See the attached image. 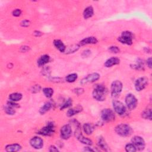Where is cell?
<instances>
[{
  "instance_id": "cell-1",
  "label": "cell",
  "mask_w": 152,
  "mask_h": 152,
  "mask_svg": "<svg viewBox=\"0 0 152 152\" xmlns=\"http://www.w3.org/2000/svg\"><path fill=\"white\" fill-rule=\"evenodd\" d=\"M106 94L107 90L106 87L103 85H97L93 92V97L97 101H104L106 99Z\"/></svg>"
},
{
  "instance_id": "cell-2",
  "label": "cell",
  "mask_w": 152,
  "mask_h": 152,
  "mask_svg": "<svg viewBox=\"0 0 152 152\" xmlns=\"http://www.w3.org/2000/svg\"><path fill=\"white\" fill-rule=\"evenodd\" d=\"M116 133L122 137H127L131 134L132 130L127 124H120L115 128Z\"/></svg>"
},
{
  "instance_id": "cell-3",
  "label": "cell",
  "mask_w": 152,
  "mask_h": 152,
  "mask_svg": "<svg viewBox=\"0 0 152 152\" xmlns=\"http://www.w3.org/2000/svg\"><path fill=\"white\" fill-rule=\"evenodd\" d=\"M122 89V84L119 80L114 81L111 84V95L113 97L120 96Z\"/></svg>"
},
{
  "instance_id": "cell-4",
  "label": "cell",
  "mask_w": 152,
  "mask_h": 152,
  "mask_svg": "<svg viewBox=\"0 0 152 152\" xmlns=\"http://www.w3.org/2000/svg\"><path fill=\"white\" fill-rule=\"evenodd\" d=\"M133 35L132 33L129 31H125L122 33L121 36L118 38V41L123 44L131 45L133 44Z\"/></svg>"
},
{
  "instance_id": "cell-5",
  "label": "cell",
  "mask_w": 152,
  "mask_h": 152,
  "mask_svg": "<svg viewBox=\"0 0 152 152\" xmlns=\"http://www.w3.org/2000/svg\"><path fill=\"white\" fill-rule=\"evenodd\" d=\"M55 131V126L53 122H49L45 126L38 131L39 134L45 136H49L54 134Z\"/></svg>"
},
{
  "instance_id": "cell-6",
  "label": "cell",
  "mask_w": 152,
  "mask_h": 152,
  "mask_svg": "<svg viewBox=\"0 0 152 152\" xmlns=\"http://www.w3.org/2000/svg\"><path fill=\"white\" fill-rule=\"evenodd\" d=\"M101 118L104 121L109 122L115 120V114L110 109H105L102 111L100 114Z\"/></svg>"
},
{
  "instance_id": "cell-7",
  "label": "cell",
  "mask_w": 152,
  "mask_h": 152,
  "mask_svg": "<svg viewBox=\"0 0 152 152\" xmlns=\"http://www.w3.org/2000/svg\"><path fill=\"white\" fill-rule=\"evenodd\" d=\"M125 103L130 110H133L137 105V100L134 95L128 94L125 97Z\"/></svg>"
},
{
  "instance_id": "cell-8",
  "label": "cell",
  "mask_w": 152,
  "mask_h": 152,
  "mask_svg": "<svg viewBox=\"0 0 152 152\" xmlns=\"http://www.w3.org/2000/svg\"><path fill=\"white\" fill-rule=\"evenodd\" d=\"M132 144L135 146L137 150H143L145 147V142L141 137L135 136L132 140Z\"/></svg>"
},
{
  "instance_id": "cell-9",
  "label": "cell",
  "mask_w": 152,
  "mask_h": 152,
  "mask_svg": "<svg viewBox=\"0 0 152 152\" xmlns=\"http://www.w3.org/2000/svg\"><path fill=\"white\" fill-rule=\"evenodd\" d=\"M148 79L143 77L138 79L135 82V88L137 91H142L148 84Z\"/></svg>"
},
{
  "instance_id": "cell-10",
  "label": "cell",
  "mask_w": 152,
  "mask_h": 152,
  "mask_svg": "<svg viewBox=\"0 0 152 152\" xmlns=\"http://www.w3.org/2000/svg\"><path fill=\"white\" fill-rule=\"evenodd\" d=\"M113 107L115 111L118 114L120 115H122L126 112V108L124 105L120 102V101L115 100L113 102Z\"/></svg>"
},
{
  "instance_id": "cell-11",
  "label": "cell",
  "mask_w": 152,
  "mask_h": 152,
  "mask_svg": "<svg viewBox=\"0 0 152 152\" xmlns=\"http://www.w3.org/2000/svg\"><path fill=\"white\" fill-rule=\"evenodd\" d=\"M72 134V129L70 125H65L62 126L61 129V137L64 139L67 140L68 139Z\"/></svg>"
},
{
  "instance_id": "cell-12",
  "label": "cell",
  "mask_w": 152,
  "mask_h": 152,
  "mask_svg": "<svg viewBox=\"0 0 152 152\" xmlns=\"http://www.w3.org/2000/svg\"><path fill=\"white\" fill-rule=\"evenodd\" d=\"M99 78H100V75L98 73H92L87 75L85 78H84L80 82V83L82 84H84L88 83H93L98 80Z\"/></svg>"
},
{
  "instance_id": "cell-13",
  "label": "cell",
  "mask_w": 152,
  "mask_h": 152,
  "mask_svg": "<svg viewBox=\"0 0 152 152\" xmlns=\"http://www.w3.org/2000/svg\"><path fill=\"white\" fill-rule=\"evenodd\" d=\"M30 144L33 148L36 149H42L44 146V141L39 137H35L30 140Z\"/></svg>"
},
{
  "instance_id": "cell-14",
  "label": "cell",
  "mask_w": 152,
  "mask_h": 152,
  "mask_svg": "<svg viewBox=\"0 0 152 152\" xmlns=\"http://www.w3.org/2000/svg\"><path fill=\"white\" fill-rule=\"evenodd\" d=\"M75 135L77 137L78 140L82 143L86 144V145H92V141L90 139H88L85 137H84L82 133L80 132V130L79 129L77 131H75Z\"/></svg>"
},
{
  "instance_id": "cell-15",
  "label": "cell",
  "mask_w": 152,
  "mask_h": 152,
  "mask_svg": "<svg viewBox=\"0 0 152 152\" xmlns=\"http://www.w3.org/2000/svg\"><path fill=\"white\" fill-rule=\"evenodd\" d=\"M120 60L117 57H112L108 59L105 63V66L106 67H111L113 66L118 65L120 64Z\"/></svg>"
},
{
  "instance_id": "cell-16",
  "label": "cell",
  "mask_w": 152,
  "mask_h": 152,
  "mask_svg": "<svg viewBox=\"0 0 152 152\" xmlns=\"http://www.w3.org/2000/svg\"><path fill=\"white\" fill-rule=\"evenodd\" d=\"M97 43V39L95 37H86L83 40H82L80 42V45L81 46L88 45V44H95Z\"/></svg>"
},
{
  "instance_id": "cell-17",
  "label": "cell",
  "mask_w": 152,
  "mask_h": 152,
  "mask_svg": "<svg viewBox=\"0 0 152 152\" xmlns=\"http://www.w3.org/2000/svg\"><path fill=\"white\" fill-rule=\"evenodd\" d=\"M54 45L55 46V48H57V49H58L61 53H64L66 51V47L64 44V43H63L61 40L59 39L54 40Z\"/></svg>"
},
{
  "instance_id": "cell-18",
  "label": "cell",
  "mask_w": 152,
  "mask_h": 152,
  "mask_svg": "<svg viewBox=\"0 0 152 152\" xmlns=\"http://www.w3.org/2000/svg\"><path fill=\"white\" fill-rule=\"evenodd\" d=\"M50 57L48 55H44L41 56L39 59L37 60V64L39 67H42L46 64L47 63L49 62Z\"/></svg>"
},
{
  "instance_id": "cell-19",
  "label": "cell",
  "mask_w": 152,
  "mask_h": 152,
  "mask_svg": "<svg viewBox=\"0 0 152 152\" xmlns=\"http://www.w3.org/2000/svg\"><path fill=\"white\" fill-rule=\"evenodd\" d=\"M21 147L19 144H12L7 145L6 147V150L8 152H15L20 150Z\"/></svg>"
},
{
  "instance_id": "cell-20",
  "label": "cell",
  "mask_w": 152,
  "mask_h": 152,
  "mask_svg": "<svg viewBox=\"0 0 152 152\" xmlns=\"http://www.w3.org/2000/svg\"><path fill=\"white\" fill-rule=\"evenodd\" d=\"M94 13V10L92 7L89 6L86 8L83 12V17L85 19H87L92 17Z\"/></svg>"
},
{
  "instance_id": "cell-21",
  "label": "cell",
  "mask_w": 152,
  "mask_h": 152,
  "mask_svg": "<svg viewBox=\"0 0 152 152\" xmlns=\"http://www.w3.org/2000/svg\"><path fill=\"white\" fill-rule=\"evenodd\" d=\"M83 130L84 133L87 135H91L92 134V133L94 131V127L93 126L89 124V123H86L84 124L83 125Z\"/></svg>"
},
{
  "instance_id": "cell-22",
  "label": "cell",
  "mask_w": 152,
  "mask_h": 152,
  "mask_svg": "<svg viewBox=\"0 0 152 152\" xmlns=\"http://www.w3.org/2000/svg\"><path fill=\"white\" fill-rule=\"evenodd\" d=\"M82 107L80 106H78L75 108H72V109H68V111L67 112V115L68 117H71L74 115H75V114H77L78 113H79L80 112L82 111Z\"/></svg>"
},
{
  "instance_id": "cell-23",
  "label": "cell",
  "mask_w": 152,
  "mask_h": 152,
  "mask_svg": "<svg viewBox=\"0 0 152 152\" xmlns=\"http://www.w3.org/2000/svg\"><path fill=\"white\" fill-rule=\"evenodd\" d=\"M98 145L99 146L103 149L105 151H109V148L108 146L106 144V143L105 142V140L104 139V138L102 137H99V140H98Z\"/></svg>"
},
{
  "instance_id": "cell-24",
  "label": "cell",
  "mask_w": 152,
  "mask_h": 152,
  "mask_svg": "<svg viewBox=\"0 0 152 152\" xmlns=\"http://www.w3.org/2000/svg\"><path fill=\"white\" fill-rule=\"evenodd\" d=\"M22 95L20 93H13L10 95L9 99L10 100L13 101V102H17V101H19L22 99Z\"/></svg>"
},
{
  "instance_id": "cell-25",
  "label": "cell",
  "mask_w": 152,
  "mask_h": 152,
  "mask_svg": "<svg viewBox=\"0 0 152 152\" xmlns=\"http://www.w3.org/2000/svg\"><path fill=\"white\" fill-rule=\"evenodd\" d=\"M52 107V104L50 102H46L45 103L40 109L39 112L42 115H44L46 112H48Z\"/></svg>"
},
{
  "instance_id": "cell-26",
  "label": "cell",
  "mask_w": 152,
  "mask_h": 152,
  "mask_svg": "<svg viewBox=\"0 0 152 152\" xmlns=\"http://www.w3.org/2000/svg\"><path fill=\"white\" fill-rule=\"evenodd\" d=\"M43 92L46 97L50 98V97H51L53 95L54 90L51 88L46 87V88H44L43 89Z\"/></svg>"
},
{
  "instance_id": "cell-27",
  "label": "cell",
  "mask_w": 152,
  "mask_h": 152,
  "mask_svg": "<svg viewBox=\"0 0 152 152\" xmlns=\"http://www.w3.org/2000/svg\"><path fill=\"white\" fill-rule=\"evenodd\" d=\"M4 111L7 114L10 115H14V114L16 113V111L14 109V107L10 106L8 105L4 107Z\"/></svg>"
},
{
  "instance_id": "cell-28",
  "label": "cell",
  "mask_w": 152,
  "mask_h": 152,
  "mask_svg": "<svg viewBox=\"0 0 152 152\" xmlns=\"http://www.w3.org/2000/svg\"><path fill=\"white\" fill-rule=\"evenodd\" d=\"M77 74L75 73H73L68 75L66 77V80L68 83H73L77 79Z\"/></svg>"
},
{
  "instance_id": "cell-29",
  "label": "cell",
  "mask_w": 152,
  "mask_h": 152,
  "mask_svg": "<svg viewBox=\"0 0 152 152\" xmlns=\"http://www.w3.org/2000/svg\"><path fill=\"white\" fill-rule=\"evenodd\" d=\"M142 117L146 120H151V110L148 109L143 111L142 113Z\"/></svg>"
},
{
  "instance_id": "cell-30",
  "label": "cell",
  "mask_w": 152,
  "mask_h": 152,
  "mask_svg": "<svg viewBox=\"0 0 152 152\" xmlns=\"http://www.w3.org/2000/svg\"><path fill=\"white\" fill-rule=\"evenodd\" d=\"M125 150L128 152H135L137 151V149L132 143H130L126 145Z\"/></svg>"
},
{
  "instance_id": "cell-31",
  "label": "cell",
  "mask_w": 152,
  "mask_h": 152,
  "mask_svg": "<svg viewBox=\"0 0 152 152\" xmlns=\"http://www.w3.org/2000/svg\"><path fill=\"white\" fill-rule=\"evenodd\" d=\"M72 103H73L72 99H68V100L66 101V102L64 104L62 105V106L61 108V109L62 110V109H66V108H67L70 107V106L72 105Z\"/></svg>"
},
{
  "instance_id": "cell-32",
  "label": "cell",
  "mask_w": 152,
  "mask_h": 152,
  "mask_svg": "<svg viewBox=\"0 0 152 152\" xmlns=\"http://www.w3.org/2000/svg\"><path fill=\"white\" fill-rule=\"evenodd\" d=\"M109 50L112 53H118L120 52V49L117 46H111L109 48Z\"/></svg>"
},
{
  "instance_id": "cell-33",
  "label": "cell",
  "mask_w": 152,
  "mask_h": 152,
  "mask_svg": "<svg viewBox=\"0 0 152 152\" xmlns=\"http://www.w3.org/2000/svg\"><path fill=\"white\" fill-rule=\"evenodd\" d=\"M21 14V11L20 9H16L12 12V15L15 17H19Z\"/></svg>"
},
{
  "instance_id": "cell-34",
  "label": "cell",
  "mask_w": 152,
  "mask_h": 152,
  "mask_svg": "<svg viewBox=\"0 0 152 152\" xmlns=\"http://www.w3.org/2000/svg\"><path fill=\"white\" fill-rule=\"evenodd\" d=\"M30 25V21L29 20H25L21 23V26L23 27H28Z\"/></svg>"
},
{
  "instance_id": "cell-35",
  "label": "cell",
  "mask_w": 152,
  "mask_h": 152,
  "mask_svg": "<svg viewBox=\"0 0 152 152\" xmlns=\"http://www.w3.org/2000/svg\"><path fill=\"white\" fill-rule=\"evenodd\" d=\"M49 151H58V149L54 146H51L50 147H49Z\"/></svg>"
},
{
  "instance_id": "cell-36",
  "label": "cell",
  "mask_w": 152,
  "mask_h": 152,
  "mask_svg": "<svg viewBox=\"0 0 152 152\" xmlns=\"http://www.w3.org/2000/svg\"><path fill=\"white\" fill-rule=\"evenodd\" d=\"M147 64L150 68H151V58H149L147 60Z\"/></svg>"
},
{
  "instance_id": "cell-37",
  "label": "cell",
  "mask_w": 152,
  "mask_h": 152,
  "mask_svg": "<svg viewBox=\"0 0 152 152\" xmlns=\"http://www.w3.org/2000/svg\"><path fill=\"white\" fill-rule=\"evenodd\" d=\"M35 33H36V35H35L36 36H40L42 35V33L41 32H39V31H36V32H35Z\"/></svg>"
},
{
  "instance_id": "cell-38",
  "label": "cell",
  "mask_w": 152,
  "mask_h": 152,
  "mask_svg": "<svg viewBox=\"0 0 152 152\" xmlns=\"http://www.w3.org/2000/svg\"><path fill=\"white\" fill-rule=\"evenodd\" d=\"M84 150H86V151H94L95 150H93V149H91V148H90V147H86V148H85L84 149Z\"/></svg>"
}]
</instances>
